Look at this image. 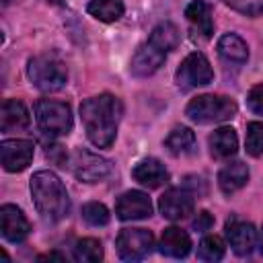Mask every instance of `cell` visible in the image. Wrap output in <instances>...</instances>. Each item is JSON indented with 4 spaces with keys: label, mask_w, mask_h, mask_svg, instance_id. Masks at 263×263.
I'll list each match as a JSON object with an SVG mask.
<instances>
[{
    "label": "cell",
    "mask_w": 263,
    "mask_h": 263,
    "mask_svg": "<svg viewBox=\"0 0 263 263\" xmlns=\"http://www.w3.org/2000/svg\"><path fill=\"white\" fill-rule=\"evenodd\" d=\"M185 16L187 23L191 27V31L201 37V39H210L214 33V14H212V6L205 0H193L187 4L185 8Z\"/></svg>",
    "instance_id": "15"
},
{
    "label": "cell",
    "mask_w": 263,
    "mask_h": 263,
    "mask_svg": "<svg viewBox=\"0 0 263 263\" xmlns=\"http://www.w3.org/2000/svg\"><path fill=\"white\" fill-rule=\"evenodd\" d=\"M158 251L162 255H166V257L183 259L191 251V238H189V234L185 230H181L177 226L164 228V232L160 236V242H158Z\"/></svg>",
    "instance_id": "17"
},
{
    "label": "cell",
    "mask_w": 263,
    "mask_h": 263,
    "mask_svg": "<svg viewBox=\"0 0 263 263\" xmlns=\"http://www.w3.org/2000/svg\"><path fill=\"white\" fill-rule=\"evenodd\" d=\"M82 218L90 226H105L109 222V210L99 201H88L82 205Z\"/></svg>",
    "instance_id": "27"
},
{
    "label": "cell",
    "mask_w": 263,
    "mask_h": 263,
    "mask_svg": "<svg viewBox=\"0 0 263 263\" xmlns=\"http://www.w3.org/2000/svg\"><path fill=\"white\" fill-rule=\"evenodd\" d=\"M224 253H226V245H224V240H222L220 236H216V234L203 236L201 242H199V247H197V257H199L201 261H210V263L220 261V259L224 257Z\"/></svg>",
    "instance_id": "24"
},
{
    "label": "cell",
    "mask_w": 263,
    "mask_h": 263,
    "mask_svg": "<svg viewBox=\"0 0 263 263\" xmlns=\"http://www.w3.org/2000/svg\"><path fill=\"white\" fill-rule=\"evenodd\" d=\"M27 76H29L31 84L43 92H55L68 80V72H66L64 62L55 55H49V53H41V55L31 58L29 66H27Z\"/></svg>",
    "instance_id": "3"
},
{
    "label": "cell",
    "mask_w": 263,
    "mask_h": 263,
    "mask_svg": "<svg viewBox=\"0 0 263 263\" xmlns=\"http://www.w3.org/2000/svg\"><path fill=\"white\" fill-rule=\"evenodd\" d=\"M74 259L80 263H97L103 259V247L97 238H82L74 245Z\"/></svg>",
    "instance_id": "25"
},
{
    "label": "cell",
    "mask_w": 263,
    "mask_h": 263,
    "mask_svg": "<svg viewBox=\"0 0 263 263\" xmlns=\"http://www.w3.org/2000/svg\"><path fill=\"white\" fill-rule=\"evenodd\" d=\"M249 181V166L240 160H234V162H228L220 168L218 173V185L222 189V193L230 195L234 191H238L240 187H245Z\"/></svg>",
    "instance_id": "19"
},
{
    "label": "cell",
    "mask_w": 263,
    "mask_h": 263,
    "mask_svg": "<svg viewBox=\"0 0 263 263\" xmlns=\"http://www.w3.org/2000/svg\"><path fill=\"white\" fill-rule=\"evenodd\" d=\"M45 259H58V261H64V255H60V253H47V255H39V261H45Z\"/></svg>",
    "instance_id": "31"
},
{
    "label": "cell",
    "mask_w": 263,
    "mask_h": 263,
    "mask_svg": "<svg viewBox=\"0 0 263 263\" xmlns=\"http://www.w3.org/2000/svg\"><path fill=\"white\" fill-rule=\"evenodd\" d=\"M45 2H49V4H62L64 0H45Z\"/></svg>",
    "instance_id": "33"
},
{
    "label": "cell",
    "mask_w": 263,
    "mask_h": 263,
    "mask_svg": "<svg viewBox=\"0 0 263 263\" xmlns=\"http://www.w3.org/2000/svg\"><path fill=\"white\" fill-rule=\"evenodd\" d=\"M247 107L255 113V115H263V82L255 84L249 95H247Z\"/></svg>",
    "instance_id": "29"
},
{
    "label": "cell",
    "mask_w": 263,
    "mask_h": 263,
    "mask_svg": "<svg viewBox=\"0 0 263 263\" xmlns=\"http://www.w3.org/2000/svg\"><path fill=\"white\" fill-rule=\"evenodd\" d=\"M132 177L140 185H144L148 189H156L168 181V171L158 158H144L134 166Z\"/></svg>",
    "instance_id": "16"
},
{
    "label": "cell",
    "mask_w": 263,
    "mask_h": 263,
    "mask_svg": "<svg viewBox=\"0 0 263 263\" xmlns=\"http://www.w3.org/2000/svg\"><path fill=\"white\" fill-rule=\"evenodd\" d=\"M0 232L10 242H21L29 236L31 224L21 208H16L12 203H4L0 208Z\"/></svg>",
    "instance_id": "12"
},
{
    "label": "cell",
    "mask_w": 263,
    "mask_h": 263,
    "mask_svg": "<svg viewBox=\"0 0 263 263\" xmlns=\"http://www.w3.org/2000/svg\"><path fill=\"white\" fill-rule=\"evenodd\" d=\"M232 10L245 14V16H259L263 14V0H222Z\"/></svg>",
    "instance_id": "28"
},
{
    "label": "cell",
    "mask_w": 263,
    "mask_h": 263,
    "mask_svg": "<svg viewBox=\"0 0 263 263\" xmlns=\"http://www.w3.org/2000/svg\"><path fill=\"white\" fill-rule=\"evenodd\" d=\"M117 253L123 261H142L154 249V236L146 228H123L115 240Z\"/></svg>",
    "instance_id": "7"
},
{
    "label": "cell",
    "mask_w": 263,
    "mask_h": 263,
    "mask_svg": "<svg viewBox=\"0 0 263 263\" xmlns=\"http://www.w3.org/2000/svg\"><path fill=\"white\" fill-rule=\"evenodd\" d=\"M226 240L230 245V249L238 255V257H245V255H251L253 249L257 247V240H259V232L257 228L247 222V220H240V218H230L226 220Z\"/></svg>",
    "instance_id": "9"
},
{
    "label": "cell",
    "mask_w": 263,
    "mask_h": 263,
    "mask_svg": "<svg viewBox=\"0 0 263 263\" xmlns=\"http://www.w3.org/2000/svg\"><path fill=\"white\" fill-rule=\"evenodd\" d=\"M193 193L187 187H171L158 199V210L166 220H183L193 214Z\"/></svg>",
    "instance_id": "10"
},
{
    "label": "cell",
    "mask_w": 263,
    "mask_h": 263,
    "mask_svg": "<svg viewBox=\"0 0 263 263\" xmlns=\"http://www.w3.org/2000/svg\"><path fill=\"white\" fill-rule=\"evenodd\" d=\"M175 80H177L179 88H183V90L205 86V84H210L214 80V70H212L208 58L201 51H193L177 68Z\"/></svg>",
    "instance_id": "6"
},
{
    "label": "cell",
    "mask_w": 263,
    "mask_h": 263,
    "mask_svg": "<svg viewBox=\"0 0 263 263\" xmlns=\"http://www.w3.org/2000/svg\"><path fill=\"white\" fill-rule=\"evenodd\" d=\"M123 115L121 101L109 92L86 99L80 105V117L86 138L97 148H111L117 136V125Z\"/></svg>",
    "instance_id": "1"
},
{
    "label": "cell",
    "mask_w": 263,
    "mask_h": 263,
    "mask_svg": "<svg viewBox=\"0 0 263 263\" xmlns=\"http://www.w3.org/2000/svg\"><path fill=\"white\" fill-rule=\"evenodd\" d=\"M164 146L166 150L173 154V156H185V154H191L195 150V134L189 129V127H175L166 140H164Z\"/></svg>",
    "instance_id": "22"
},
{
    "label": "cell",
    "mask_w": 263,
    "mask_h": 263,
    "mask_svg": "<svg viewBox=\"0 0 263 263\" xmlns=\"http://www.w3.org/2000/svg\"><path fill=\"white\" fill-rule=\"evenodd\" d=\"M70 168L78 181L99 183L111 173V162L90 150L78 148V150H74V154L70 158Z\"/></svg>",
    "instance_id": "8"
},
{
    "label": "cell",
    "mask_w": 263,
    "mask_h": 263,
    "mask_svg": "<svg viewBox=\"0 0 263 263\" xmlns=\"http://www.w3.org/2000/svg\"><path fill=\"white\" fill-rule=\"evenodd\" d=\"M33 203L47 222H60L70 212V197L62 179L51 171H37L29 183Z\"/></svg>",
    "instance_id": "2"
},
{
    "label": "cell",
    "mask_w": 263,
    "mask_h": 263,
    "mask_svg": "<svg viewBox=\"0 0 263 263\" xmlns=\"http://www.w3.org/2000/svg\"><path fill=\"white\" fill-rule=\"evenodd\" d=\"M236 150H238V138L232 127H218L210 136V152L214 158L226 160V158L234 156Z\"/></svg>",
    "instance_id": "20"
},
{
    "label": "cell",
    "mask_w": 263,
    "mask_h": 263,
    "mask_svg": "<svg viewBox=\"0 0 263 263\" xmlns=\"http://www.w3.org/2000/svg\"><path fill=\"white\" fill-rule=\"evenodd\" d=\"M185 113L195 123H218L236 115V103L222 95H199L189 101Z\"/></svg>",
    "instance_id": "4"
},
{
    "label": "cell",
    "mask_w": 263,
    "mask_h": 263,
    "mask_svg": "<svg viewBox=\"0 0 263 263\" xmlns=\"http://www.w3.org/2000/svg\"><path fill=\"white\" fill-rule=\"evenodd\" d=\"M35 121L49 136H64L72 129V109L64 101L41 99L35 103Z\"/></svg>",
    "instance_id": "5"
},
{
    "label": "cell",
    "mask_w": 263,
    "mask_h": 263,
    "mask_svg": "<svg viewBox=\"0 0 263 263\" xmlns=\"http://www.w3.org/2000/svg\"><path fill=\"white\" fill-rule=\"evenodd\" d=\"M88 14L103 23H115L123 14V0H90L86 6Z\"/></svg>",
    "instance_id": "23"
},
{
    "label": "cell",
    "mask_w": 263,
    "mask_h": 263,
    "mask_svg": "<svg viewBox=\"0 0 263 263\" xmlns=\"http://www.w3.org/2000/svg\"><path fill=\"white\" fill-rule=\"evenodd\" d=\"M257 247L261 249V253H263V228H261V232H259V240H257Z\"/></svg>",
    "instance_id": "32"
},
{
    "label": "cell",
    "mask_w": 263,
    "mask_h": 263,
    "mask_svg": "<svg viewBox=\"0 0 263 263\" xmlns=\"http://www.w3.org/2000/svg\"><path fill=\"white\" fill-rule=\"evenodd\" d=\"M115 214L119 220H144L152 214V201L144 191H125L115 201Z\"/></svg>",
    "instance_id": "13"
},
{
    "label": "cell",
    "mask_w": 263,
    "mask_h": 263,
    "mask_svg": "<svg viewBox=\"0 0 263 263\" xmlns=\"http://www.w3.org/2000/svg\"><path fill=\"white\" fill-rule=\"evenodd\" d=\"M247 152L251 156H263V121H251L247 125Z\"/></svg>",
    "instance_id": "26"
},
{
    "label": "cell",
    "mask_w": 263,
    "mask_h": 263,
    "mask_svg": "<svg viewBox=\"0 0 263 263\" xmlns=\"http://www.w3.org/2000/svg\"><path fill=\"white\" fill-rule=\"evenodd\" d=\"M33 154H35V146L31 140L14 138V140H4L0 144V160L4 171L8 173L25 171L31 164Z\"/></svg>",
    "instance_id": "11"
},
{
    "label": "cell",
    "mask_w": 263,
    "mask_h": 263,
    "mask_svg": "<svg viewBox=\"0 0 263 263\" xmlns=\"http://www.w3.org/2000/svg\"><path fill=\"white\" fill-rule=\"evenodd\" d=\"M166 55L168 53L164 49H160L156 43H152L150 39H146L136 49V53L132 58L129 70H132L134 76H150V74H154L162 66V62L166 60Z\"/></svg>",
    "instance_id": "14"
},
{
    "label": "cell",
    "mask_w": 263,
    "mask_h": 263,
    "mask_svg": "<svg viewBox=\"0 0 263 263\" xmlns=\"http://www.w3.org/2000/svg\"><path fill=\"white\" fill-rule=\"evenodd\" d=\"M212 224H214V218L210 216V212H199L197 214V218L193 220V228L197 230V232H205V230H210L212 228Z\"/></svg>",
    "instance_id": "30"
},
{
    "label": "cell",
    "mask_w": 263,
    "mask_h": 263,
    "mask_svg": "<svg viewBox=\"0 0 263 263\" xmlns=\"http://www.w3.org/2000/svg\"><path fill=\"white\" fill-rule=\"evenodd\" d=\"M218 53L226 60V62H232V64H245L249 60V47L247 43L234 35V33H226L220 37L218 41Z\"/></svg>",
    "instance_id": "21"
},
{
    "label": "cell",
    "mask_w": 263,
    "mask_h": 263,
    "mask_svg": "<svg viewBox=\"0 0 263 263\" xmlns=\"http://www.w3.org/2000/svg\"><path fill=\"white\" fill-rule=\"evenodd\" d=\"M29 121H31V115H29L27 107L21 101L6 99L2 103V109H0V129L4 134L25 129L29 125Z\"/></svg>",
    "instance_id": "18"
}]
</instances>
